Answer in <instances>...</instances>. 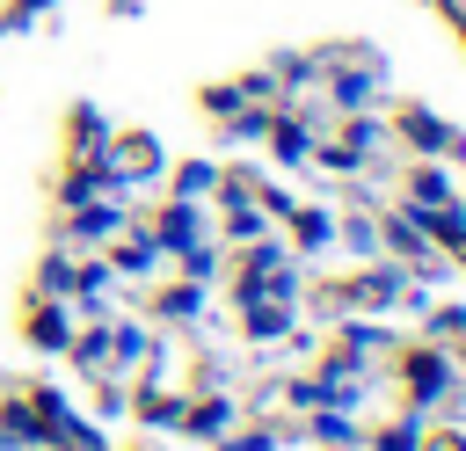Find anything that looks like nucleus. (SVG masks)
<instances>
[{"instance_id": "nucleus-31", "label": "nucleus", "mask_w": 466, "mask_h": 451, "mask_svg": "<svg viewBox=\"0 0 466 451\" xmlns=\"http://www.w3.org/2000/svg\"><path fill=\"white\" fill-rule=\"evenodd\" d=\"M218 451H277V429H240V436H218Z\"/></svg>"}, {"instance_id": "nucleus-11", "label": "nucleus", "mask_w": 466, "mask_h": 451, "mask_svg": "<svg viewBox=\"0 0 466 451\" xmlns=\"http://www.w3.org/2000/svg\"><path fill=\"white\" fill-rule=\"evenodd\" d=\"M218 204H226V240H262L269 211H262L255 196H240V189H218Z\"/></svg>"}, {"instance_id": "nucleus-25", "label": "nucleus", "mask_w": 466, "mask_h": 451, "mask_svg": "<svg viewBox=\"0 0 466 451\" xmlns=\"http://www.w3.org/2000/svg\"><path fill=\"white\" fill-rule=\"evenodd\" d=\"M335 233H342V247H350V255H364V262H379V226H371V218H342Z\"/></svg>"}, {"instance_id": "nucleus-2", "label": "nucleus", "mask_w": 466, "mask_h": 451, "mask_svg": "<svg viewBox=\"0 0 466 451\" xmlns=\"http://www.w3.org/2000/svg\"><path fill=\"white\" fill-rule=\"evenodd\" d=\"M400 378H408V400H415V407H437V400L451 393L459 364L444 356V342H415V349H400Z\"/></svg>"}, {"instance_id": "nucleus-34", "label": "nucleus", "mask_w": 466, "mask_h": 451, "mask_svg": "<svg viewBox=\"0 0 466 451\" xmlns=\"http://www.w3.org/2000/svg\"><path fill=\"white\" fill-rule=\"evenodd\" d=\"M422 451H466V436L459 429H437V436H422Z\"/></svg>"}, {"instance_id": "nucleus-18", "label": "nucleus", "mask_w": 466, "mask_h": 451, "mask_svg": "<svg viewBox=\"0 0 466 451\" xmlns=\"http://www.w3.org/2000/svg\"><path fill=\"white\" fill-rule=\"evenodd\" d=\"M66 349H73V364H80V371H102V364H109V320H95L87 335H73Z\"/></svg>"}, {"instance_id": "nucleus-15", "label": "nucleus", "mask_w": 466, "mask_h": 451, "mask_svg": "<svg viewBox=\"0 0 466 451\" xmlns=\"http://www.w3.org/2000/svg\"><path fill=\"white\" fill-rule=\"evenodd\" d=\"M226 422H233V400H197V407H182V429L189 436H226Z\"/></svg>"}, {"instance_id": "nucleus-24", "label": "nucleus", "mask_w": 466, "mask_h": 451, "mask_svg": "<svg viewBox=\"0 0 466 451\" xmlns=\"http://www.w3.org/2000/svg\"><path fill=\"white\" fill-rule=\"evenodd\" d=\"M204 189H218V167L211 160H182L175 167V196H204Z\"/></svg>"}, {"instance_id": "nucleus-19", "label": "nucleus", "mask_w": 466, "mask_h": 451, "mask_svg": "<svg viewBox=\"0 0 466 451\" xmlns=\"http://www.w3.org/2000/svg\"><path fill=\"white\" fill-rule=\"evenodd\" d=\"M408 204H451L444 167H408Z\"/></svg>"}, {"instance_id": "nucleus-32", "label": "nucleus", "mask_w": 466, "mask_h": 451, "mask_svg": "<svg viewBox=\"0 0 466 451\" xmlns=\"http://www.w3.org/2000/svg\"><path fill=\"white\" fill-rule=\"evenodd\" d=\"M233 138H269V116L262 109H233Z\"/></svg>"}, {"instance_id": "nucleus-1", "label": "nucleus", "mask_w": 466, "mask_h": 451, "mask_svg": "<svg viewBox=\"0 0 466 451\" xmlns=\"http://www.w3.org/2000/svg\"><path fill=\"white\" fill-rule=\"evenodd\" d=\"M233 298H240V306H255V298L291 306V298H299V269H291V255H284L277 240H248V262H240V276H233Z\"/></svg>"}, {"instance_id": "nucleus-17", "label": "nucleus", "mask_w": 466, "mask_h": 451, "mask_svg": "<svg viewBox=\"0 0 466 451\" xmlns=\"http://www.w3.org/2000/svg\"><path fill=\"white\" fill-rule=\"evenodd\" d=\"M109 356H116V364H146V356H153L146 327H131V320H109Z\"/></svg>"}, {"instance_id": "nucleus-8", "label": "nucleus", "mask_w": 466, "mask_h": 451, "mask_svg": "<svg viewBox=\"0 0 466 451\" xmlns=\"http://www.w3.org/2000/svg\"><path fill=\"white\" fill-rule=\"evenodd\" d=\"M22 335H29V349H66L73 342V313H66V298H36L29 306V320H22Z\"/></svg>"}, {"instance_id": "nucleus-4", "label": "nucleus", "mask_w": 466, "mask_h": 451, "mask_svg": "<svg viewBox=\"0 0 466 451\" xmlns=\"http://www.w3.org/2000/svg\"><path fill=\"white\" fill-rule=\"evenodd\" d=\"M335 298H342V306H371V313H379V306H400V298H408V269H400V262H371V269L350 276Z\"/></svg>"}, {"instance_id": "nucleus-5", "label": "nucleus", "mask_w": 466, "mask_h": 451, "mask_svg": "<svg viewBox=\"0 0 466 451\" xmlns=\"http://www.w3.org/2000/svg\"><path fill=\"white\" fill-rule=\"evenodd\" d=\"M153 240H160V255L197 247V240H204V204H197V196H167L160 218H153Z\"/></svg>"}, {"instance_id": "nucleus-6", "label": "nucleus", "mask_w": 466, "mask_h": 451, "mask_svg": "<svg viewBox=\"0 0 466 451\" xmlns=\"http://www.w3.org/2000/svg\"><path fill=\"white\" fill-rule=\"evenodd\" d=\"M102 160H109V175H116V182H146V175H160V145H153L146 131H131V138H116V145H102Z\"/></svg>"}, {"instance_id": "nucleus-21", "label": "nucleus", "mask_w": 466, "mask_h": 451, "mask_svg": "<svg viewBox=\"0 0 466 451\" xmlns=\"http://www.w3.org/2000/svg\"><path fill=\"white\" fill-rule=\"evenodd\" d=\"M313 436H320V444H350V451L364 444V429H357L342 407H320V415H313Z\"/></svg>"}, {"instance_id": "nucleus-14", "label": "nucleus", "mask_w": 466, "mask_h": 451, "mask_svg": "<svg viewBox=\"0 0 466 451\" xmlns=\"http://www.w3.org/2000/svg\"><path fill=\"white\" fill-rule=\"evenodd\" d=\"M248 313V342H277V335H291V306H277V298H255V306H240Z\"/></svg>"}, {"instance_id": "nucleus-3", "label": "nucleus", "mask_w": 466, "mask_h": 451, "mask_svg": "<svg viewBox=\"0 0 466 451\" xmlns=\"http://www.w3.org/2000/svg\"><path fill=\"white\" fill-rule=\"evenodd\" d=\"M379 247H393L400 269H415V276H444V255L422 240V226H415L408 211H386V218H379Z\"/></svg>"}, {"instance_id": "nucleus-13", "label": "nucleus", "mask_w": 466, "mask_h": 451, "mask_svg": "<svg viewBox=\"0 0 466 451\" xmlns=\"http://www.w3.org/2000/svg\"><path fill=\"white\" fill-rule=\"evenodd\" d=\"M269 145H277V160H306L313 153V124L306 116H269Z\"/></svg>"}, {"instance_id": "nucleus-7", "label": "nucleus", "mask_w": 466, "mask_h": 451, "mask_svg": "<svg viewBox=\"0 0 466 451\" xmlns=\"http://www.w3.org/2000/svg\"><path fill=\"white\" fill-rule=\"evenodd\" d=\"M109 233H124V196H87V204H73L66 240H109Z\"/></svg>"}, {"instance_id": "nucleus-12", "label": "nucleus", "mask_w": 466, "mask_h": 451, "mask_svg": "<svg viewBox=\"0 0 466 451\" xmlns=\"http://www.w3.org/2000/svg\"><path fill=\"white\" fill-rule=\"evenodd\" d=\"M153 262H160V240H153V233H131V240L109 247V269H116V276H153Z\"/></svg>"}, {"instance_id": "nucleus-23", "label": "nucleus", "mask_w": 466, "mask_h": 451, "mask_svg": "<svg viewBox=\"0 0 466 451\" xmlns=\"http://www.w3.org/2000/svg\"><path fill=\"white\" fill-rule=\"evenodd\" d=\"M73 276H80V269H73L66 255H44V269H36V291H44V298H73Z\"/></svg>"}, {"instance_id": "nucleus-28", "label": "nucleus", "mask_w": 466, "mask_h": 451, "mask_svg": "<svg viewBox=\"0 0 466 451\" xmlns=\"http://www.w3.org/2000/svg\"><path fill=\"white\" fill-rule=\"evenodd\" d=\"M342 349H350V356H371V349H386V327H371V320H350V327H342Z\"/></svg>"}, {"instance_id": "nucleus-10", "label": "nucleus", "mask_w": 466, "mask_h": 451, "mask_svg": "<svg viewBox=\"0 0 466 451\" xmlns=\"http://www.w3.org/2000/svg\"><path fill=\"white\" fill-rule=\"evenodd\" d=\"M36 444H44L36 407H29V400H7V407H0V451H36Z\"/></svg>"}, {"instance_id": "nucleus-16", "label": "nucleus", "mask_w": 466, "mask_h": 451, "mask_svg": "<svg viewBox=\"0 0 466 451\" xmlns=\"http://www.w3.org/2000/svg\"><path fill=\"white\" fill-rule=\"evenodd\" d=\"M153 313H160V320H197V313H204V284H189V276H182V284H167Z\"/></svg>"}, {"instance_id": "nucleus-22", "label": "nucleus", "mask_w": 466, "mask_h": 451, "mask_svg": "<svg viewBox=\"0 0 466 451\" xmlns=\"http://www.w3.org/2000/svg\"><path fill=\"white\" fill-rule=\"evenodd\" d=\"M371 451H422V415H400L371 436Z\"/></svg>"}, {"instance_id": "nucleus-35", "label": "nucleus", "mask_w": 466, "mask_h": 451, "mask_svg": "<svg viewBox=\"0 0 466 451\" xmlns=\"http://www.w3.org/2000/svg\"><path fill=\"white\" fill-rule=\"evenodd\" d=\"M22 7H44V0H22Z\"/></svg>"}, {"instance_id": "nucleus-20", "label": "nucleus", "mask_w": 466, "mask_h": 451, "mask_svg": "<svg viewBox=\"0 0 466 451\" xmlns=\"http://www.w3.org/2000/svg\"><path fill=\"white\" fill-rule=\"evenodd\" d=\"M291 240H299L306 255L328 247V240H335V218H328V211H291Z\"/></svg>"}, {"instance_id": "nucleus-29", "label": "nucleus", "mask_w": 466, "mask_h": 451, "mask_svg": "<svg viewBox=\"0 0 466 451\" xmlns=\"http://www.w3.org/2000/svg\"><path fill=\"white\" fill-rule=\"evenodd\" d=\"M138 415H146V422H182V400L160 393V386H146V393H138Z\"/></svg>"}, {"instance_id": "nucleus-26", "label": "nucleus", "mask_w": 466, "mask_h": 451, "mask_svg": "<svg viewBox=\"0 0 466 451\" xmlns=\"http://www.w3.org/2000/svg\"><path fill=\"white\" fill-rule=\"evenodd\" d=\"M175 262H182V276H189V284H211V276H218V247H211V240H197V247H182Z\"/></svg>"}, {"instance_id": "nucleus-30", "label": "nucleus", "mask_w": 466, "mask_h": 451, "mask_svg": "<svg viewBox=\"0 0 466 451\" xmlns=\"http://www.w3.org/2000/svg\"><path fill=\"white\" fill-rule=\"evenodd\" d=\"M466 335V306H437L430 313V342H459Z\"/></svg>"}, {"instance_id": "nucleus-9", "label": "nucleus", "mask_w": 466, "mask_h": 451, "mask_svg": "<svg viewBox=\"0 0 466 451\" xmlns=\"http://www.w3.org/2000/svg\"><path fill=\"white\" fill-rule=\"evenodd\" d=\"M400 138H408L415 153H466V138H459V131H444L430 109H408V116H400Z\"/></svg>"}, {"instance_id": "nucleus-27", "label": "nucleus", "mask_w": 466, "mask_h": 451, "mask_svg": "<svg viewBox=\"0 0 466 451\" xmlns=\"http://www.w3.org/2000/svg\"><path fill=\"white\" fill-rule=\"evenodd\" d=\"M371 80H379V73H342V80H335V109H364V102H371Z\"/></svg>"}, {"instance_id": "nucleus-33", "label": "nucleus", "mask_w": 466, "mask_h": 451, "mask_svg": "<svg viewBox=\"0 0 466 451\" xmlns=\"http://www.w3.org/2000/svg\"><path fill=\"white\" fill-rule=\"evenodd\" d=\"M95 407H102V415H124V386H116V378H102V400H95Z\"/></svg>"}]
</instances>
